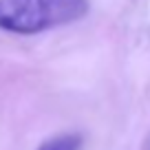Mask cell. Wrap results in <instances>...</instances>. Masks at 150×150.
<instances>
[{
	"label": "cell",
	"instance_id": "obj_1",
	"mask_svg": "<svg viewBox=\"0 0 150 150\" xmlns=\"http://www.w3.org/2000/svg\"><path fill=\"white\" fill-rule=\"evenodd\" d=\"M88 0H0V31L38 35L82 20Z\"/></svg>",
	"mask_w": 150,
	"mask_h": 150
},
{
	"label": "cell",
	"instance_id": "obj_2",
	"mask_svg": "<svg viewBox=\"0 0 150 150\" xmlns=\"http://www.w3.org/2000/svg\"><path fill=\"white\" fill-rule=\"evenodd\" d=\"M82 137L77 132H62L51 139H47L44 144H40L38 150H80Z\"/></svg>",
	"mask_w": 150,
	"mask_h": 150
}]
</instances>
